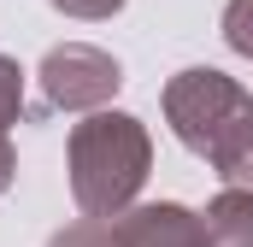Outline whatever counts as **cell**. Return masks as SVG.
<instances>
[{
	"mask_svg": "<svg viewBox=\"0 0 253 247\" xmlns=\"http://www.w3.org/2000/svg\"><path fill=\"white\" fill-rule=\"evenodd\" d=\"M165 118L177 129V141L212 159L230 188L253 194V100L224 71H206V65L183 71L165 88Z\"/></svg>",
	"mask_w": 253,
	"mask_h": 247,
	"instance_id": "1",
	"label": "cell"
},
{
	"mask_svg": "<svg viewBox=\"0 0 253 247\" xmlns=\"http://www.w3.org/2000/svg\"><path fill=\"white\" fill-rule=\"evenodd\" d=\"M141 177H147V129L129 112H94L71 129V194L83 218L94 224L118 218Z\"/></svg>",
	"mask_w": 253,
	"mask_h": 247,
	"instance_id": "2",
	"label": "cell"
},
{
	"mask_svg": "<svg viewBox=\"0 0 253 247\" xmlns=\"http://www.w3.org/2000/svg\"><path fill=\"white\" fill-rule=\"evenodd\" d=\"M124 82V71L112 53L88 47V41H65L42 59V88H47V106H100L112 88Z\"/></svg>",
	"mask_w": 253,
	"mask_h": 247,
	"instance_id": "3",
	"label": "cell"
},
{
	"mask_svg": "<svg viewBox=\"0 0 253 247\" xmlns=\"http://www.w3.org/2000/svg\"><path fill=\"white\" fill-rule=\"evenodd\" d=\"M112 247H212L206 242V218H194L189 206H141L129 218H106Z\"/></svg>",
	"mask_w": 253,
	"mask_h": 247,
	"instance_id": "4",
	"label": "cell"
},
{
	"mask_svg": "<svg viewBox=\"0 0 253 247\" xmlns=\"http://www.w3.org/2000/svg\"><path fill=\"white\" fill-rule=\"evenodd\" d=\"M206 242L212 247H253V194L248 188H224L206 206Z\"/></svg>",
	"mask_w": 253,
	"mask_h": 247,
	"instance_id": "5",
	"label": "cell"
},
{
	"mask_svg": "<svg viewBox=\"0 0 253 247\" xmlns=\"http://www.w3.org/2000/svg\"><path fill=\"white\" fill-rule=\"evenodd\" d=\"M224 41L253 59V0H230L224 6Z\"/></svg>",
	"mask_w": 253,
	"mask_h": 247,
	"instance_id": "6",
	"label": "cell"
},
{
	"mask_svg": "<svg viewBox=\"0 0 253 247\" xmlns=\"http://www.w3.org/2000/svg\"><path fill=\"white\" fill-rule=\"evenodd\" d=\"M18 112H24V71L0 59V135H6V124H18Z\"/></svg>",
	"mask_w": 253,
	"mask_h": 247,
	"instance_id": "7",
	"label": "cell"
},
{
	"mask_svg": "<svg viewBox=\"0 0 253 247\" xmlns=\"http://www.w3.org/2000/svg\"><path fill=\"white\" fill-rule=\"evenodd\" d=\"M59 12H71V18H106V12H118L124 0H53Z\"/></svg>",
	"mask_w": 253,
	"mask_h": 247,
	"instance_id": "8",
	"label": "cell"
},
{
	"mask_svg": "<svg viewBox=\"0 0 253 247\" xmlns=\"http://www.w3.org/2000/svg\"><path fill=\"white\" fill-rule=\"evenodd\" d=\"M6 177H12V153H6V141H0V188H6Z\"/></svg>",
	"mask_w": 253,
	"mask_h": 247,
	"instance_id": "9",
	"label": "cell"
}]
</instances>
